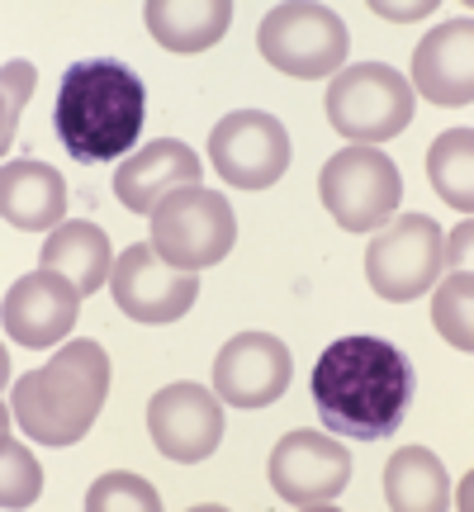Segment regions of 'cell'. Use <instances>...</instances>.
I'll use <instances>...</instances> for the list:
<instances>
[{"instance_id":"e0dca14e","label":"cell","mask_w":474,"mask_h":512,"mask_svg":"<svg viewBox=\"0 0 474 512\" xmlns=\"http://www.w3.org/2000/svg\"><path fill=\"white\" fill-rule=\"evenodd\" d=\"M0 214L19 233H48L67 219V181L62 171L34 157L5 162L0 171Z\"/></svg>"},{"instance_id":"8fae6325","label":"cell","mask_w":474,"mask_h":512,"mask_svg":"<svg viewBox=\"0 0 474 512\" xmlns=\"http://www.w3.org/2000/svg\"><path fill=\"white\" fill-rule=\"evenodd\" d=\"M209 162L233 190H266L290 171V133L266 110H233L209 133Z\"/></svg>"},{"instance_id":"3957f363","label":"cell","mask_w":474,"mask_h":512,"mask_svg":"<svg viewBox=\"0 0 474 512\" xmlns=\"http://www.w3.org/2000/svg\"><path fill=\"white\" fill-rule=\"evenodd\" d=\"M110 394V356L100 342H67L48 366L24 370L10 389V408L24 437L38 446H76L105 408Z\"/></svg>"},{"instance_id":"8992f818","label":"cell","mask_w":474,"mask_h":512,"mask_svg":"<svg viewBox=\"0 0 474 512\" xmlns=\"http://www.w3.org/2000/svg\"><path fill=\"white\" fill-rule=\"evenodd\" d=\"M318 200L337 219V228L370 233V228L394 219V209L403 200L399 166L380 147H342L318 171Z\"/></svg>"},{"instance_id":"277c9868","label":"cell","mask_w":474,"mask_h":512,"mask_svg":"<svg viewBox=\"0 0 474 512\" xmlns=\"http://www.w3.org/2000/svg\"><path fill=\"white\" fill-rule=\"evenodd\" d=\"M328 119L332 128L356 147H375L399 138L413 124V86L384 62H356L342 67L328 86Z\"/></svg>"},{"instance_id":"ffe728a7","label":"cell","mask_w":474,"mask_h":512,"mask_svg":"<svg viewBox=\"0 0 474 512\" xmlns=\"http://www.w3.org/2000/svg\"><path fill=\"white\" fill-rule=\"evenodd\" d=\"M38 261H43L48 271H62L81 294H95L114 275V261H119V256L110 252L105 228L72 219V223H62V228H53V238H48V247H43Z\"/></svg>"},{"instance_id":"52a82bcc","label":"cell","mask_w":474,"mask_h":512,"mask_svg":"<svg viewBox=\"0 0 474 512\" xmlns=\"http://www.w3.org/2000/svg\"><path fill=\"white\" fill-rule=\"evenodd\" d=\"M256 48L275 72L323 81L347 67V24L328 5H275L256 29Z\"/></svg>"},{"instance_id":"5bb4252c","label":"cell","mask_w":474,"mask_h":512,"mask_svg":"<svg viewBox=\"0 0 474 512\" xmlns=\"http://www.w3.org/2000/svg\"><path fill=\"white\" fill-rule=\"evenodd\" d=\"M290 347L271 332H237L214 361V389L228 408H266L290 389Z\"/></svg>"},{"instance_id":"30bf717a","label":"cell","mask_w":474,"mask_h":512,"mask_svg":"<svg viewBox=\"0 0 474 512\" xmlns=\"http://www.w3.org/2000/svg\"><path fill=\"white\" fill-rule=\"evenodd\" d=\"M271 489L294 508H328L347 494L351 484V446H342L328 432H285L271 446Z\"/></svg>"},{"instance_id":"484cf974","label":"cell","mask_w":474,"mask_h":512,"mask_svg":"<svg viewBox=\"0 0 474 512\" xmlns=\"http://www.w3.org/2000/svg\"><path fill=\"white\" fill-rule=\"evenodd\" d=\"M470 242H474V223L465 219L456 233H451V242L441 247V261H446L451 271H460V266H465V256H470Z\"/></svg>"},{"instance_id":"ac0fdd59","label":"cell","mask_w":474,"mask_h":512,"mask_svg":"<svg viewBox=\"0 0 474 512\" xmlns=\"http://www.w3.org/2000/svg\"><path fill=\"white\" fill-rule=\"evenodd\" d=\"M143 19L166 53H204L228 34L233 5L228 0H152Z\"/></svg>"},{"instance_id":"2e32d148","label":"cell","mask_w":474,"mask_h":512,"mask_svg":"<svg viewBox=\"0 0 474 512\" xmlns=\"http://www.w3.org/2000/svg\"><path fill=\"white\" fill-rule=\"evenodd\" d=\"M185 185H200V152L176 138H157V143L138 147L114 171V195L133 214H152L166 195H176Z\"/></svg>"},{"instance_id":"7402d4cb","label":"cell","mask_w":474,"mask_h":512,"mask_svg":"<svg viewBox=\"0 0 474 512\" xmlns=\"http://www.w3.org/2000/svg\"><path fill=\"white\" fill-rule=\"evenodd\" d=\"M432 323L456 351H474V275L470 266L451 271L432 294Z\"/></svg>"},{"instance_id":"9c48e42d","label":"cell","mask_w":474,"mask_h":512,"mask_svg":"<svg viewBox=\"0 0 474 512\" xmlns=\"http://www.w3.org/2000/svg\"><path fill=\"white\" fill-rule=\"evenodd\" d=\"M110 294L133 323L157 328V323H176V318H185V313L195 309V299H200V271H181L152 242H133L114 261Z\"/></svg>"},{"instance_id":"d4e9b609","label":"cell","mask_w":474,"mask_h":512,"mask_svg":"<svg viewBox=\"0 0 474 512\" xmlns=\"http://www.w3.org/2000/svg\"><path fill=\"white\" fill-rule=\"evenodd\" d=\"M29 91H34V67L29 62H5V143L15 138L19 110H24Z\"/></svg>"},{"instance_id":"6da1fadb","label":"cell","mask_w":474,"mask_h":512,"mask_svg":"<svg viewBox=\"0 0 474 512\" xmlns=\"http://www.w3.org/2000/svg\"><path fill=\"white\" fill-rule=\"evenodd\" d=\"M413 389V361L384 337H337L309 380L323 427L347 441H389L403 427Z\"/></svg>"},{"instance_id":"44dd1931","label":"cell","mask_w":474,"mask_h":512,"mask_svg":"<svg viewBox=\"0 0 474 512\" xmlns=\"http://www.w3.org/2000/svg\"><path fill=\"white\" fill-rule=\"evenodd\" d=\"M427 181L465 219L474 214V128L470 124L446 128L432 143V152H427Z\"/></svg>"},{"instance_id":"4316f807","label":"cell","mask_w":474,"mask_h":512,"mask_svg":"<svg viewBox=\"0 0 474 512\" xmlns=\"http://www.w3.org/2000/svg\"><path fill=\"white\" fill-rule=\"evenodd\" d=\"M432 10V0L427 5H375V15H384V19H422Z\"/></svg>"},{"instance_id":"9a60e30c","label":"cell","mask_w":474,"mask_h":512,"mask_svg":"<svg viewBox=\"0 0 474 512\" xmlns=\"http://www.w3.org/2000/svg\"><path fill=\"white\" fill-rule=\"evenodd\" d=\"M413 91L427 105L465 110L474 100V19H451L441 29H427V38L413 53Z\"/></svg>"},{"instance_id":"ba28073f","label":"cell","mask_w":474,"mask_h":512,"mask_svg":"<svg viewBox=\"0 0 474 512\" xmlns=\"http://www.w3.org/2000/svg\"><path fill=\"white\" fill-rule=\"evenodd\" d=\"M441 228L427 214H403V219H389V228L375 233L370 252H365V280L370 290L389 299V304H408V299H422V294L437 285L441 275Z\"/></svg>"},{"instance_id":"d6986e66","label":"cell","mask_w":474,"mask_h":512,"mask_svg":"<svg viewBox=\"0 0 474 512\" xmlns=\"http://www.w3.org/2000/svg\"><path fill=\"white\" fill-rule=\"evenodd\" d=\"M384 503L399 512H446L451 475L427 446H403L384 465Z\"/></svg>"},{"instance_id":"5b68a950","label":"cell","mask_w":474,"mask_h":512,"mask_svg":"<svg viewBox=\"0 0 474 512\" xmlns=\"http://www.w3.org/2000/svg\"><path fill=\"white\" fill-rule=\"evenodd\" d=\"M147 219H152V247L181 271L219 266L237 242V219L228 195L204 190V185H185L176 195H166Z\"/></svg>"},{"instance_id":"cb8c5ba5","label":"cell","mask_w":474,"mask_h":512,"mask_svg":"<svg viewBox=\"0 0 474 512\" xmlns=\"http://www.w3.org/2000/svg\"><path fill=\"white\" fill-rule=\"evenodd\" d=\"M0 460H5V494H0V503H5V508H29V503L38 498V489H43L38 460L10 437H5V446H0Z\"/></svg>"},{"instance_id":"7a4b0ae2","label":"cell","mask_w":474,"mask_h":512,"mask_svg":"<svg viewBox=\"0 0 474 512\" xmlns=\"http://www.w3.org/2000/svg\"><path fill=\"white\" fill-rule=\"evenodd\" d=\"M143 119L147 86L138 81L133 67L114 62V57H95V62H76L62 72L53 128L76 162L95 166L124 157L138 143Z\"/></svg>"},{"instance_id":"4fadbf2b","label":"cell","mask_w":474,"mask_h":512,"mask_svg":"<svg viewBox=\"0 0 474 512\" xmlns=\"http://www.w3.org/2000/svg\"><path fill=\"white\" fill-rule=\"evenodd\" d=\"M76 313H81V290L62 271L38 266V271L19 275L15 285L5 290V313L0 318H5L10 342L43 351L76 328Z\"/></svg>"},{"instance_id":"603a6c76","label":"cell","mask_w":474,"mask_h":512,"mask_svg":"<svg viewBox=\"0 0 474 512\" xmlns=\"http://www.w3.org/2000/svg\"><path fill=\"white\" fill-rule=\"evenodd\" d=\"M86 508L91 512H119V508H138V512H157L162 508V494L138 475H124V470H114V475H100L91 484V494H86Z\"/></svg>"},{"instance_id":"7c38bea8","label":"cell","mask_w":474,"mask_h":512,"mask_svg":"<svg viewBox=\"0 0 474 512\" xmlns=\"http://www.w3.org/2000/svg\"><path fill=\"white\" fill-rule=\"evenodd\" d=\"M147 432L157 441V451L166 460L181 465H200L219 451L223 441V408L219 394H209L204 384H166L162 394H152L147 403Z\"/></svg>"}]
</instances>
